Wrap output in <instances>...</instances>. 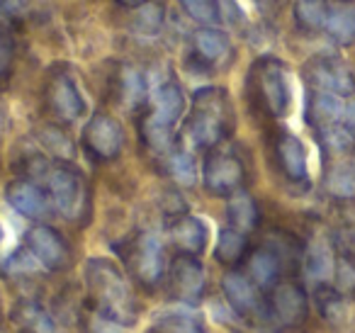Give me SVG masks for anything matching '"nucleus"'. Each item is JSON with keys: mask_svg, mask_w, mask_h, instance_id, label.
<instances>
[{"mask_svg": "<svg viewBox=\"0 0 355 333\" xmlns=\"http://www.w3.org/2000/svg\"><path fill=\"white\" fill-rule=\"evenodd\" d=\"M129 265L139 282L146 287H156L166 273V255H163L161 239L153 234H139L132 244Z\"/></svg>", "mask_w": 355, "mask_h": 333, "instance_id": "nucleus-8", "label": "nucleus"}, {"mask_svg": "<svg viewBox=\"0 0 355 333\" xmlns=\"http://www.w3.org/2000/svg\"><path fill=\"white\" fill-rule=\"evenodd\" d=\"M46 103H49L51 114L64 124H73L85 112V100L80 95V88L69 74L51 76L49 85H46Z\"/></svg>", "mask_w": 355, "mask_h": 333, "instance_id": "nucleus-10", "label": "nucleus"}, {"mask_svg": "<svg viewBox=\"0 0 355 333\" xmlns=\"http://www.w3.org/2000/svg\"><path fill=\"white\" fill-rule=\"evenodd\" d=\"M234 105L224 88H200L185 122V134L200 148H214L232 134Z\"/></svg>", "mask_w": 355, "mask_h": 333, "instance_id": "nucleus-1", "label": "nucleus"}, {"mask_svg": "<svg viewBox=\"0 0 355 333\" xmlns=\"http://www.w3.org/2000/svg\"><path fill=\"white\" fill-rule=\"evenodd\" d=\"M304 78L314 90L348 98L355 93V66L340 56L319 54L304 64Z\"/></svg>", "mask_w": 355, "mask_h": 333, "instance_id": "nucleus-5", "label": "nucleus"}, {"mask_svg": "<svg viewBox=\"0 0 355 333\" xmlns=\"http://www.w3.org/2000/svg\"><path fill=\"white\" fill-rule=\"evenodd\" d=\"M185 112V95L183 88L175 80H166L153 90V110L148 117L153 122L163 124V127H175L178 119L183 117Z\"/></svg>", "mask_w": 355, "mask_h": 333, "instance_id": "nucleus-15", "label": "nucleus"}, {"mask_svg": "<svg viewBox=\"0 0 355 333\" xmlns=\"http://www.w3.org/2000/svg\"><path fill=\"white\" fill-rule=\"evenodd\" d=\"M316 299H319V307H321V314H324L329 321H338L340 316H343V299H340V294L336 292V289L331 287H319V292H316Z\"/></svg>", "mask_w": 355, "mask_h": 333, "instance_id": "nucleus-33", "label": "nucleus"}, {"mask_svg": "<svg viewBox=\"0 0 355 333\" xmlns=\"http://www.w3.org/2000/svg\"><path fill=\"white\" fill-rule=\"evenodd\" d=\"M326 35L338 46H350L355 42V6L353 3H338L329 8V17L324 25Z\"/></svg>", "mask_w": 355, "mask_h": 333, "instance_id": "nucleus-21", "label": "nucleus"}, {"mask_svg": "<svg viewBox=\"0 0 355 333\" xmlns=\"http://www.w3.org/2000/svg\"><path fill=\"white\" fill-rule=\"evenodd\" d=\"M119 6H127V8H137V6H141L144 0H117Z\"/></svg>", "mask_w": 355, "mask_h": 333, "instance_id": "nucleus-36", "label": "nucleus"}, {"mask_svg": "<svg viewBox=\"0 0 355 333\" xmlns=\"http://www.w3.org/2000/svg\"><path fill=\"white\" fill-rule=\"evenodd\" d=\"M171 294L185 304H198L205 294V270L195 255L178 253L171 263Z\"/></svg>", "mask_w": 355, "mask_h": 333, "instance_id": "nucleus-9", "label": "nucleus"}, {"mask_svg": "<svg viewBox=\"0 0 355 333\" xmlns=\"http://www.w3.org/2000/svg\"><path fill=\"white\" fill-rule=\"evenodd\" d=\"M141 137L146 142V146L153 148V151H171V127H163V124L153 122L151 117H146L141 122Z\"/></svg>", "mask_w": 355, "mask_h": 333, "instance_id": "nucleus-32", "label": "nucleus"}, {"mask_svg": "<svg viewBox=\"0 0 355 333\" xmlns=\"http://www.w3.org/2000/svg\"><path fill=\"white\" fill-rule=\"evenodd\" d=\"M304 270H306V278L314 280V282H326V280L334 275L336 260H334V253H331V246L326 244V241H314V244L306 248Z\"/></svg>", "mask_w": 355, "mask_h": 333, "instance_id": "nucleus-24", "label": "nucleus"}, {"mask_svg": "<svg viewBox=\"0 0 355 333\" xmlns=\"http://www.w3.org/2000/svg\"><path fill=\"white\" fill-rule=\"evenodd\" d=\"M248 250V244H246V236L236 229H222L219 231V239H217V246H214V255H217L219 263L224 265H236L243 260Z\"/></svg>", "mask_w": 355, "mask_h": 333, "instance_id": "nucleus-28", "label": "nucleus"}, {"mask_svg": "<svg viewBox=\"0 0 355 333\" xmlns=\"http://www.w3.org/2000/svg\"><path fill=\"white\" fill-rule=\"evenodd\" d=\"M282 263L272 248H256L248 255V278L261 289H272L280 280Z\"/></svg>", "mask_w": 355, "mask_h": 333, "instance_id": "nucleus-19", "label": "nucleus"}, {"mask_svg": "<svg viewBox=\"0 0 355 333\" xmlns=\"http://www.w3.org/2000/svg\"><path fill=\"white\" fill-rule=\"evenodd\" d=\"M277 163H280L282 173L287 180L292 182H304L306 180V151L304 144L290 132H282L275 144Z\"/></svg>", "mask_w": 355, "mask_h": 333, "instance_id": "nucleus-17", "label": "nucleus"}, {"mask_svg": "<svg viewBox=\"0 0 355 333\" xmlns=\"http://www.w3.org/2000/svg\"><path fill=\"white\" fill-rule=\"evenodd\" d=\"M15 323L25 333H61L54 316L37 302H22L15 309Z\"/></svg>", "mask_w": 355, "mask_h": 333, "instance_id": "nucleus-22", "label": "nucleus"}, {"mask_svg": "<svg viewBox=\"0 0 355 333\" xmlns=\"http://www.w3.org/2000/svg\"><path fill=\"white\" fill-rule=\"evenodd\" d=\"M329 17V3L326 0H297L295 3V22L302 32L324 30Z\"/></svg>", "mask_w": 355, "mask_h": 333, "instance_id": "nucleus-27", "label": "nucleus"}, {"mask_svg": "<svg viewBox=\"0 0 355 333\" xmlns=\"http://www.w3.org/2000/svg\"><path fill=\"white\" fill-rule=\"evenodd\" d=\"M340 124H343V129L350 134V137H353V142H355V100H350V103L345 105L343 119H340Z\"/></svg>", "mask_w": 355, "mask_h": 333, "instance_id": "nucleus-35", "label": "nucleus"}, {"mask_svg": "<svg viewBox=\"0 0 355 333\" xmlns=\"http://www.w3.org/2000/svg\"><path fill=\"white\" fill-rule=\"evenodd\" d=\"M168 168H171V176L175 182L180 185H195V178H198V168H195V158L190 156L188 151H173L171 161H168Z\"/></svg>", "mask_w": 355, "mask_h": 333, "instance_id": "nucleus-31", "label": "nucleus"}, {"mask_svg": "<svg viewBox=\"0 0 355 333\" xmlns=\"http://www.w3.org/2000/svg\"><path fill=\"white\" fill-rule=\"evenodd\" d=\"M27 248L46 270H64L71 260L69 244L51 226H32L27 231Z\"/></svg>", "mask_w": 355, "mask_h": 333, "instance_id": "nucleus-12", "label": "nucleus"}, {"mask_svg": "<svg viewBox=\"0 0 355 333\" xmlns=\"http://www.w3.org/2000/svg\"><path fill=\"white\" fill-rule=\"evenodd\" d=\"M46 185V192L51 197V205L61 216L71 221H78L80 216L88 212V187L85 180L69 166H59V163H46L37 161V171Z\"/></svg>", "mask_w": 355, "mask_h": 333, "instance_id": "nucleus-3", "label": "nucleus"}, {"mask_svg": "<svg viewBox=\"0 0 355 333\" xmlns=\"http://www.w3.org/2000/svg\"><path fill=\"white\" fill-rule=\"evenodd\" d=\"M6 200L17 214L27 216V219H35V221L46 219V216H51V212H54L49 192H44L40 185L27 182V180L10 182L6 190Z\"/></svg>", "mask_w": 355, "mask_h": 333, "instance_id": "nucleus-13", "label": "nucleus"}, {"mask_svg": "<svg viewBox=\"0 0 355 333\" xmlns=\"http://www.w3.org/2000/svg\"><path fill=\"white\" fill-rule=\"evenodd\" d=\"M0 239H3V231H0Z\"/></svg>", "mask_w": 355, "mask_h": 333, "instance_id": "nucleus-37", "label": "nucleus"}, {"mask_svg": "<svg viewBox=\"0 0 355 333\" xmlns=\"http://www.w3.org/2000/svg\"><path fill=\"white\" fill-rule=\"evenodd\" d=\"M171 239L180 253L198 255V253H202L205 246H207L209 234H207V226H205L202 219L183 214V216H175V219H173Z\"/></svg>", "mask_w": 355, "mask_h": 333, "instance_id": "nucleus-16", "label": "nucleus"}, {"mask_svg": "<svg viewBox=\"0 0 355 333\" xmlns=\"http://www.w3.org/2000/svg\"><path fill=\"white\" fill-rule=\"evenodd\" d=\"M195 54L205 61L207 66H214L219 61H224L232 51V42L224 35L222 30H214V27H202V30L195 32L193 37Z\"/></svg>", "mask_w": 355, "mask_h": 333, "instance_id": "nucleus-20", "label": "nucleus"}, {"mask_svg": "<svg viewBox=\"0 0 355 333\" xmlns=\"http://www.w3.org/2000/svg\"><path fill=\"white\" fill-rule=\"evenodd\" d=\"M12 51H15V46H12V40L8 32L0 30V76H6L8 71H10V64H12Z\"/></svg>", "mask_w": 355, "mask_h": 333, "instance_id": "nucleus-34", "label": "nucleus"}, {"mask_svg": "<svg viewBox=\"0 0 355 333\" xmlns=\"http://www.w3.org/2000/svg\"><path fill=\"white\" fill-rule=\"evenodd\" d=\"M119 90H122L124 103L139 105L144 100V95H146V80H144V76L139 74L137 69L127 66V69H122V74H119Z\"/></svg>", "mask_w": 355, "mask_h": 333, "instance_id": "nucleus-30", "label": "nucleus"}, {"mask_svg": "<svg viewBox=\"0 0 355 333\" xmlns=\"http://www.w3.org/2000/svg\"><path fill=\"white\" fill-rule=\"evenodd\" d=\"M85 282H88V292L95 302V309L107 314L112 321L122 323V326L134 321V316H137L134 294L117 265L105 258L88 260L85 263Z\"/></svg>", "mask_w": 355, "mask_h": 333, "instance_id": "nucleus-2", "label": "nucleus"}, {"mask_svg": "<svg viewBox=\"0 0 355 333\" xmlns=\"http://www.w3.org/2000/svg\"><path fill=\"white\" fill-rule=\"evenodd\" d=\"M306 309H309V302H306V294L300 284L277 282L275 287H272L268 311H270L280 323H285V326L302 323L306 318Z\"/></svg>", "mask_w": 355, "mask_h": 333, "instance_id": "nucleus-14", "label": "nucleus"}, {"mask_svg": "<svg viewBox=\"0 0 355 333\" xmlns=\"http://www.w3.org/2000/svg\"><path fill=\"white\" fill-rule=\"evenodd\" d=\"M183 10L193 17L200 25H217L222 20V8H219V0H180Z\"/></svg>", "mask_w": 355, "mask_h": 333, "instance_id": "nucleus-29", "label": "nucleus"}, {"mask_svg": "<svg viewBox=\"0 0 355 333\" xmlns=\"http://www.w3.org/2000/svg\"><path fill=\"white\" fill-rule=\"evenodd\" d=\"M227 216H229V224L232 229L241 231V234H248L258 226V207H256V200L246 192H236L232 195L229 200V207H227Z\"/></svg>", "mask_w": 355, "mask_h": 333, "instance_id": "nucleus-23", "label": "nucleus"}, {"mask_svg": "<svg viewBox=\"0 0 355 333\" xmlns=\"http://www.w3.org/2000/svg\"><path fill=\"white\" fill-rule=\"evenodd\" d=\"M166 20V10H163L161 3L156 0H144L141 6L134 8V17H132V30L139 37H156L163 27Z\"/></svg>", "mask_w": 355, "mask_h": 333, "instance_id": "nucleus-25", "label": "nucleus"}, {"mask_svg": "<svg viewBox=\"0 0 355 333\" xmlns=\"http://www.w3.org/2000/svg\"><path fill=\"white\" fill-rule=\"evenodd\" d=\"M345 105L340 103V95L326 93V90H314L306 105V119L314 124L316 129H326L340 124L343 119Z\"/></svg>", "mask_w": 355, "mask_h": 333, "instance_id": "nucleus-18", "label": "nucleus"}, {"mask_svg": "<svg viewBox=\"0 0 355 333\" xmlns=\"http://www.w3.org/2000/svg\"><path fill=\"white\" fill-rule=\"evenodd\" d=\"M83 146L98 161H112L122 153L124 146L122 124L105 112L93 114L83 129Z\"/></svg>", "mask_w": 355, "mask_h": 333, "instance_id": "nucleus-7", "label": "nucleus"}, {"mask_svg": "<svg viewBox=\"0 0 355 333\" xmlns=\"http://www.w3.org/2000/svg\"><path fill=\"white\" fill-rule=\"evenodd\" d=\"M205 190L214 197H232L243 190L246 182V168L241 158L227 151H212L205 158L202 166Z\"/></svg>", "mask_w": 355, "mask_h": 333, "instance_id": "nucleus-6", "label": "nucleus"}, {"mask_svg": "<svg viewBox=\"0 0 355 333\" xmlns=\"http://www.w3.org/2000/svg\"><path fill=\"white\" fill-rule=\"evenodd\" d=\"M222 292L229 307L243 318H261L268 311L261 297V287L243 273H227L222 278Z\"/></svg>", "mask_w": 355, "mask_h": 333, "instance_id": "nucleus-11", "label": "nucleus"}, {"mask_svg": "<svg viewBox=\"0 0 355 333\" xmlns=\"http://www.w3.org/2000/svg\"><path fill=\"white\" fill-rule=\"evenodd\" d=\"M253 80H256L258 98L263 100L268 114L285 117L292 108V88L285 64L277 59H261L253 66Z\"/></svg>", "mask_w": 355, "mask_h": 333, "instance_id": "nucleus-4", "label": "nucleus"}, {"mask_svg": "<svg viewBox=\"0 0 355 333\" xmlns=\"http://www.w3.org/2000/svg\"><path fill=\"white\" fill-rule=\"evenodd\" d=\"M324 187L336 200H355V163H338L331 168Z\"/></svg>", "mask_w": 355, "mask_h": 333, "instance_id": "nucleus-26", "label": "nucleus"}]
</instances>
